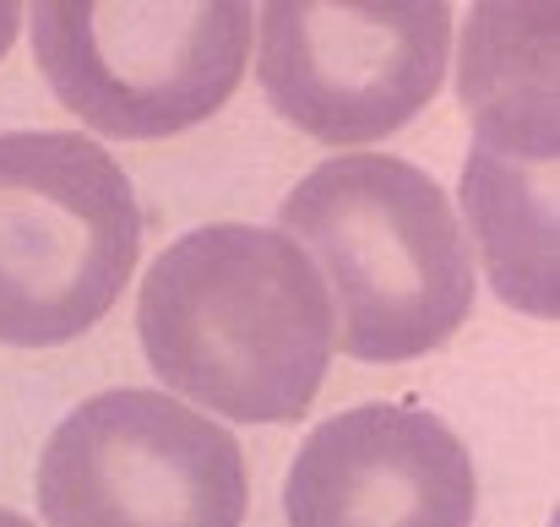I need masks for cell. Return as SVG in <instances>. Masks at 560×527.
Wrapping results in <instances>:
<instances>
[{
  "label": "cell",
  "instance_id": "obj_2",
  "mask_svg": "<svg viewBox=\"0 0 560 527\" xmlns=\"http://www.w3.org/2000/svg\"><path fill=\"white\" fill-rule=\"evenodd\" d=\"M278 234L327 278L332 321L360 364L441 349L474 311V245L424 169L392 153L327 159L278 207Z\"/></svg>",
  "mask_w": 560,
  "mask_h": 527
},
{
  "label": "cell",
  "instance_id": "obj_10",
  "mask_svg": "<svg viewBox=\"0 0 560 527\" xmlns=\"http://www.w3.org/2000/svg\"><path fill=\"white\" fill-rule=\"evenodd\" d=\"M16 27H22V5H11V0H0V55L11 49V38H16Z\"/></svg>",
  "mask_w": 560,
  "mask_h": 527
},
{
  "label": "cell",
  "instance_id": "obj_11",
  "mask_svg": "<svg viewBox=\"0 0 560 527\" xmlns=\"http://www.w3.org/2000/svg\"><path fill=\"white\" fill-rule=\"evenodd\" d=\"M0 527H33V523H27V517H16V512H5V506H0Z\"/></svg>",
  "mask_w": 560,
  "mask_h": 527
},
{
  "label": "cell",
  "instance_id": "obj_4",
  "mask_svg": "<svg viewBox=\"0 0 560 527\" xmlns=\"http://www.w3.org/2000/svg\"><path fill=\"white\" fill-rule=\"evenodd\" d=\"M27 33L44 82L82 126L120 142H159L229 104L250 60L256 16L240 0H49L27 11Z\"/></svg>",
  "mask_w": 560,
  "mask_h": 527
},
{
  "label": "cell",
  "instance_id": "obj_1",
  "mask_svg": "<svg viewBox=\"0 0 560 527\" xmlns=\"http://www.w3.org/2000/svg\"><path fill=\"white\" fill-rule=\"evenodd\" d=\"M137 332L170 391L240 424H289L322 391L338 321L294 239L207 223L148 267Z\"/></svg>",
  "mask_w": 560,
  "mask_h": 527
},
{
  "label": "cell",
  "instance_id": "obj_7",
  "mask_svg": "<svg viewBox=\"0 0 560 527\" xmlns=\"http://www.w3.org/2000/svg\"><path fill=\"white\" fill-rule=\"evenodd\" d=\"M474 501L468 446L419 402L332 413L283 484L289 527H474Z\"/></svg>",
  "mask_w": 560,
  "mask_h": 527
},
{
  "label": "cell",
  "instance_id": "obj_6",
  "mask_svg": "<svg viewBox=\"0 0 560 527\" xmlns=\"http://www.w3.org/2000/svg\"><path fill=\"white\" fill-rule=\"evenodd\" d=\"M452 5H327L272 0L256 16V77L267 104L327 148L402 131L441 87Z\"/></svg>",
  "mask_w": 560,
  "mask_h": 527
},
{
  "label": "cell",
  "instance_id": "obj_8",
  "mask_svg": "<svg viewBox=\"0 0 560 527\" xmlns=\"http://www.w3.org/2000/svg\"><path fill=\"white\" fill-rule=\"evenodd\" d=\"M457 223L479 239L495 294L556 321V126H474Z\"/></svg>",
  "mask_w": 560,
  "mask_h": 527
},
{
  "label": "cell",
  "instance_id": "obj_9",
  "mask_svg": "<svg viewBox=\"0 0 560 527\" xmlns=\"http://www.w3.org/2000/svg\"><path fill=\"white\" fill-rule=\"evenodd\" d=\"M457 98L474 126L556 120V5L468 11Z\"/></svg>",
  "mask_w": 560,
  "mask_h": 527
},
{
  "label": "cell",
  "instance_id": "obj_5",
  "mask_svg": "<svg viewBox=\"0 0 560 527\" xmlns=\"http://www.w3.org/2000/svg\"><path fill=\"white\" fill-rule=\"evenodd\" d=\"M245 512L240 441L148 386L88 397L38 457L44 527H245Z\"/></svg>",
  "mask_w": 560,
  "mask_h": 527
},
{
  "label": "cell",
  "instance_id": "obj_3",
  "mask_svg": "<svg viewBox=\"0 0 560 527\" xmlns=\"http://www.w3.org/2000/svg\"><path fill=\"white\" fill-rule=\"evenodd\" d=\"M137 256V190L93 137H0V343L60 349L93 332Z\"/></svg>",
  "mask_w": 560,
  "mask_h": 527
}]
</instances>
